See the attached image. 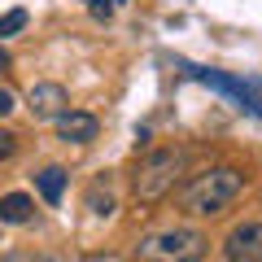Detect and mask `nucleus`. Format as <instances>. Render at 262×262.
Returning a JSON list of instances; mask_svg holds the SVG:
<instances>
[{"instance_id": "obj_1", "label": "nucleus", "mask_w": 262, "mask_h": 262, "mask_svg": "<svg viewBox=\"0 0 262 262\" xmlns=\"http://www.w3.org/2000/svg\"><path fill=\"white\" fill-rule=\"evenodd\" d=\"M241 192H245V175L236 166H210L179 188V210L192 219H206V214L227 210Z\"/></svg>"}, {"instance_id": "obj_2", "label": "nucleus", "mask_w": 262, "mask_h": 262, "mask_svg": "<svg viewBox=\"0 0 262 262\" xmlns=\"http://www.w3.org/2000/svg\"><path fill=\"white\" fill-rule=\"evenodd\" d=\"M210 249V241L196 227H158V232H149L140 245H136V262H201Z\"/></svg>"}, {"instance_id": "obj_3", "label": "nucleus", "mask_w": 262, "mask_h": 262, "mask_svg": "<svg viewBox=\"0 0 262 262\" xmlns=\"http://www.w3.org/2000/svg\"><path fill=\"white\" fill-rule=\"evenodd\" d=\"M184 162H188L184 149H153L149 158L136 166V179H131L136 201H140V206H158L162 196H170V188L184 175Z\"/></svg>"}, {"instance_id": "obj_4", "label": "nucleus", "mask_w": 262, "mask_h": 262, "mask_svg": "<svg viewBox=\"0 0 262 262\" xmlns=\"http://www.w3.org/2000/svg\"><path fill=\"white\" fill-rule=\"evenodd\" d=\"M223 253H227V262H262V223L258 219L236 223L223 241Z\"/></svg>"}, {"instance_id": "obj_5", "label": "nucleus", "mask_w": 262, "mask_h": 262, "mask_svg": "<svg viewBox=\"0 0 262 262\" xmlns=\"http://www.w3.org/2000/svg\"><path fill=\"white\" fill-rule=\"evenodd\" d=\"M53 122H57V136H61L66 144H92L96 131H101L96 114H83V110H61Z\"/></svg>"}, {"instance_id": "obj_6", "label": "nucleus", "mask_w": 262, "mask_h": 262, "mask_svg": "<svg viewBox=\"0 0 262 262\" xmlns=\"http://www.w3.org/2000/svg\"><path fill=\"white\" fill-rule=\"evenodd\" d=\"M27 105H31L35 118H57V114L70 105V96H66L61 83H35V88L27 92Z\"/></svg>"}, {"instance_id": "obj_7", "label": "nucleus", "mask_w": 262, "mask_h": 262, "mask_svg": "<svg viewBox=\"0 0 262 262\" xmlns=\"http://www.w3.org/2000/svg\"><path fill=\"white\" fill-rule=\"evenodd\" d=\"M31 214H35V201L27 192L0 196V223H31Z\"/></svg>"}, {"instance_id": "obj_8", "label": "nucleus", "mask_w": 262, "mask_h": 262, "mask_svg": "<svg viewBox=\"0 0 262 262\" xmlns=\"http://www.w3.org/2000/svg\"><path fill=\"white\" fill-rule=\"evenodd\" d=\"M35 188H39V196H44L48 206H57L61 192H66V170H61V166H44V170L35 175Z\"/></svg>"}, {"instance_id": "obj_9", "label": "nucleus", "mask_w": 262, "mask_h": 262, "mask_svg": "<svg viewBox=\"0 0 262 262\" xmlns=\"http://www.w3.org/2000/svg\"><path fill=\"white\" fill-rule=\"evenodd\" d=\"M88 210H92L96 219H110V214H114V196H110V184H101V179H96V184L88 188Z\"/></svg>"}, {"instance_id": "obj_10", "label": "nucleus", "mask_w": 262, "mask_h": 262, "mask_svg": "<svg viewBox=\"0 0 262 262\" xmlns=\"http://www.w3.org/2000/svg\"><path fill=\"white\" fill-rule=\"evenodd\" d=\"M22 27H27V9H9V13H5V18H0V39L18 35Z\"/></svg>"}, {"instance_id": "obj_11", "label": "nucleus", "mask_w": 262, "mask_h": 262, "mask_svg": "<svg viewBox=\"0 0 262 262\" xmlns=\"http://www.w3.org/2000/svg\"><path fill=\"white\" fill-rule=\"evenodd\" d=\"M88 13H92L96 22H110L114 18V0H88Z\"/></svg>"}, {"instance_id": "obj_12", "label": "nucleus", "mask_w": 262, "mask_h": 262, "mask_svg": "<svg viewBox=\"0 0 262 262\" xmlns=\"http://www.w3.org/2000/svg\"><path fill=\"white\" fill-rule=\"evenodd\" d=\"M13 153H18V136H13V131H5V127H0V162H9Z\"/></svg>"}, {"instance_id": "obj_13", "label": "nucleus", "mask_w": 262, "mask_h": 262, "mask_svg": "<svg viewBox=\"0 0 262 262\" xmlns=\"http://www.w3.org/2000/svg\"><path fill=\"white\" fill-rule=\"evenodd\" d=\"M13 110H18V101H13V92H9V88H0V118H9Z\"/></svg>"}, {"instance_id": "obj_14", "label": "nucleus", "mask_w": 262, "mask_h": 262, "mask_svg": "<svg viewBox=\"0 0 262 262\" xmlns=\"http://www.w3.org/2000/svg\"><path fill=\"white\" fill-rule=\"evenodd\" d=\"M9 66H13V61H9V53H5V48H0V75H5V70H9Z\"/></svg>"}]
</instances>
